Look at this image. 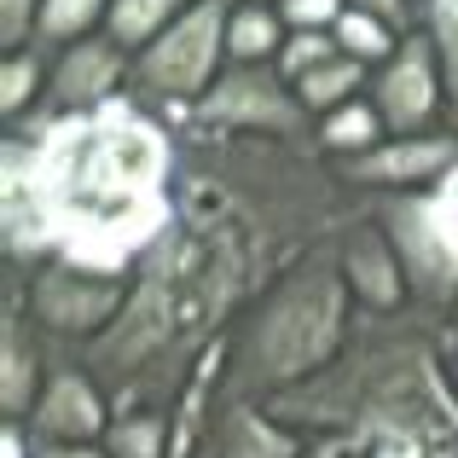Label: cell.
Segmentation results:
<instances>
[{
    "mask_svg": "<svg viewBox=\"0 0 458 458\" xmlns=\"http://www.w3.org/2000/svg\"><path fill=\"white\" fill-rule=\"evenodd\" d=\"M186 123L191 134H267L284 146H308L313 111L302 105L296 81L279 76V64H226L186 111Z\"/></svg>",
    "mask_w": 458,
    "mask_h": 458,
    "instance_id": "obj_4",
    "label": "cell"
},
{
    "mask_svg": "<svg viewBox=\"0 0 458 458\" xmlns=\"http://www.w3.org/2000/svg\"><path fill=\"white\" fill-rule=\"evenodd\" d=\"M111 0H41V23H35V41L70 47L81 35H93V23H105Z\"/></svg>",
    "mask_w": 458,
    "mask_h": 458,
    "instance_id": "obj_18",
    "label": "cell"
},
{
    "mask_svg": "<svg viewBox=\"0 0 458 458\" xmlns=\"http://www.w3.org/2000/svg\"><path fill=\"white\" fill-rule=\"evenodd\" d=\"M226 18H233L226 0H191L146 53H134V81H128L134 99L168 116L191 111L226 70Z\"/></svg>",
    "mask_w": 458,
    "mask_h": 458,
    "instance_id": "obj_3",
    "label": "cell"
},
{
    "mask_svg": "<svg viewBox=\"0 0 458 458\" xmlns=\"http://www.w3.org/2000/svg\"><path fill=\"white\" fill-rule=\"evenodd\" d=\"M128 279L134 273H105V267H88V261H70V256H47V261H23V279L6 284V302H23L35 331L76 354L123 313Z\"/></svg>",
    "mask_w": 458,
    "mask_h": 458,
    "instance_id": "obj_2",
    "label": "cell"
},
{
    "mask_svg": "<svg viewBox=\"0 0 458 458\" xmlns=\"http://www.w3.org/2000/svg\"><path fill=\"white\" fill-rule=\"evenodd\" d=\"M354 12H371V18H383V23H394V30H412V6L406 0H348Z\"/></svg>",
    "mask_w": 458,
    "mask_h": 458,
    "instance_id": "obj_25",
    "label": "cell"
},
{
    "mask_svg": "<svg viewBox=\"0 0 458 458\" xmlns=\"http://www.w3.org/2000/svg\"><path fill=\"white\" fill-rule=\"evenodd\" d=\"M116 406L111 394H105V383L93 377L81 360H70V366H53L47 371V389L41 401L30 406V436L35 441H105V429H111Z\"/></svg>",
    "mask_w": 458,
    "mask_h": 458,
    "instance_id": "obj_9",
    "label": "cell"
},
{
    "mask_svg": "<svg viewBox=\"0 0 458 458\" xmlns=\"http://www.w3.org/2000/svg\"><path fill=\"white\" fill-rule=\"evenodd\" d=\"M180 12H186L180 0H111V12H105V35H111L123 53H146Z\"/></svg>",
    "mask_w": 458,
    "mask_h": 458,
    "instance_id": "obj_14",
    "label": "cell"
},
{
    "mask_svg": "<svg viewBox=\"0 0 458 458\" xmlns=\"http://www.w3.org/2000/svg\"><path fill=\"white\" fill-rule=\"evenodd\" d=\"M336 53H343V47H336V35H331V30H291L273 64H279V76H291V81H296V76H308L313 64H325V58H336Z\"/></svg>",
    "mask_w": 458,
    "mask_h": 458,
    "instance_id": "obj_20",
    "label": "cell"
},
{
    "mask_svg": "<svg viewBox=\"0 0 458 458\" xmlns=\"http://www.w3.org/2000/svg\"><path fill=\"white\" fill-rule=\"evenodd\" d=\"M296 93H302V105L313 116H325V111H336V105H348V99L366 93V64L348 58V53H336V58H325V64H313L308 76H296Z\"/></svg>",
    "mask_w": 458,
    "mask_h": 458,
    "instance_id": "obj_15",
    "label": "cell"
},
{
    "mask_svg": "<svg viewBox=\"0 0 458 458\" xmlns=\"http://www.w3.org/2000/svg\"><path fill=\"white\" fill-rule=\"evenodd\" d=\"M343 12H348V0H279V18L291 30H336Z\"/></svg>",
    "mask_w": 458,
    "mask_h": 458,
    "instance_id": "obj_22",
    "label": "cell"
},
{
    "mask_svg": "<svg viewBox=\"0 0 458 458\" xmlns=\"http://www.w3.org/2000/svg\"><path fill=\"white\" fill-rule=\"evenodd\" d=\"M371 99H377L389 134H429L447 128V70H441V47L429 30H406L389 64L371 76Z\"/></svg>",
    "mask_w": 458,
    "mask_h": 458,
    "instance_id": "obj_5",
    "label": "cell"
},
{
    "mask_svg": "<svg viewBox=\"0 0 458 458\" xmlns=\"http://www.w3.org/2000/svg\"><path fill=\"white\" fill-rule=\"evenodd\" d=\"M284 47V18L267 6H233L226 18V64H273Z\"/></svg>",
    "mask_w": 458,
    "mask_h": 458,
    "instance_id": "obj_13",
    "label": "cell"
},
{
    "mask_svg": "<svg viewBox=\"0 0 458 458\" xmlns=\"http://www.w3.org/2000/svg\"><path fill=\"white\" fill-rule=\"evenodd\" d=\"M343 180L354 191H436L458 168V128H429V134H389L383 146L343 157Z\"/></svg>",
    "mask_w": 458,
    "mask_h": 458,
    "instance_id": "obj_6",
    "label": "cell"
},
{
    "mask_svg": "<svg viewBox=\"0 0 458 458\" xmlns=\"http://www.w3.org/2000/svg\"><path fill=\"white\" fill-rule=\"evenodd\" d=\"M383 140H389V123H383V111H377L371 93H360V99L325 111L319 128H313V146H319L325 157H336V163H343V157L371 151V146H383Z\"/></svg>",
    "mask_w": 458,
    "mask_h": 458,
    "instance_id": "obj_11",
    "label": "cell"
},
{
    "mask_svg": "<svg viewBox=\"0 0 458 458\" xmlns=\"http://www.w3.org/2000/svg\"><path fill=\"white\" fill-rule=\"evenodd\" d=\"M336 256H343V279L354 291V302L366 313H406L412 308V284H406V267H401V250L394 238L383 233L377 209H354L343 226H336Z\"/></svg>",
    "mask_w": 458,
    "mask_h": 458,
    "instance_id": "obj_8",
    "label": "cell"
},
{
    "mask_svg": "<svg viewBox=\"0 0 458 458\" xmlns=\"http://www.w3.org/2000/svg\"><path fill=\"white\" fill-rule=\"evenodd\" d=\"M429 198H436V221H441V233H447V244H453V256H458V168L441 180L436 191H429Z\"/></svg>",
    "mask_w": 458,
    "mask_h": 458,
    "instance_id": "obj_23",
    "label": "cell"
},
{
    "mask_svg": "<svg viewBox=\"0 0 458 458\" xmlns=\"http://www.w3.org/2000/svg\"><path fill=\"white\" fill-rule=\"evenodd\" d=\"M47 360H41V331L35 319H23L18 302H6V331H0V412L30 418V406L47 389Z\"/></svg>",
    "mask_w": 458,
    "mask_h": 458,
    "instance_id": "obj_10",
    "label": "cell"
},
{
    "mask_svg": "<svg viewBox=\"0 0 458 458\" xmlns=\"http://www.w3.org/2000/svg\"><path fill=\"white\" fill-rule=\"evenodd\" d=\"M336 47H343L348 58H360L366 70H377V64H389L394 58V47H401V35H394V23H383V18H371V12H354L348 6L343 18H336Z\"/></svg>",
    "mask_w": 458,
    "mask_h": 458,
    "instance_id": "obj_17",
    "label": "cell"
},
{
    "mask_svg": "<svg viewBox=\"0 0 458 458\" xmlns=\"http://www.w3.org/2000/svg\"><path fill=\"white\" fill-rule=\"evenodd\" d=\"M35 458H116L105 441H35Z\"/></svg>",
    "mask_w": 458,
    "mask_h": 458,
    "instance_id": "obj_24",
    "label": "cell"
},
{
    "mask_svg": "<svg viewBox=\"0 0 458 458\" xmlns=\"http://www.w3.org/2000/svg\"><path fill=\"white\" fill-rule=\"evenodd\" d=\"M123 81H134V58L111 35H81V41L58 47V58L47 64V99L35 111V123L105 111V105H116Z\"/></svg>",
    "mask_w": 458,
    "mask_h": 458,
    "instance_id": "obj_7",
    "label": "cell"
},
{
    "mask_svg": "<svg viewBox=\"0 0 458 458\" xmlns=\"http://www.w3.org/2000/svg\"><path fill=\"white\" fill-rule=\"evenodd\" d=\"M105 447L116 458H174V412L163 406H123L105 429Z\"/></svg>",
    "mask_w": 458,
    "mask_h": 458,
    "instance_id": "obj_12",
    "label": "cell"
},
{
    "mask_svg": "<svg viewBox=\"0 0 458 458\" xmlns=\"http://www.w3.org/2000/svg\"><path fill=\"white\" fill-rule=\"evenodd\" d=\"M354 313L360 302L343 279L336 238H319L233 319L221 343V394L273 401V394L319 377L348 348Z\"/></svg>",
    "mask_w": 458,
    "mask_h": 458,
    "instance_id": "obj_1",
    "label": "cell"
},
{
    "mask_svg": "<svg viewBox=\"0 0 458 458\" xmlns=\"http://www.w3.org/2000/svg\"><path fill=\"white\" fill-rule=\"evenodd\" d=\"M429 35L447 70V128H458V0H429Z\"/></svg>",
    "mask_w": 458,
    "mask_h": 458,
    "instance_id": "obj_19",
    "label": "cell"
},
{
    "mask_svg": "<svg viewBox=\"0 0 458 458\" xmlns=\"http://www.w3.org/2000/svg\"><path fill=\"white\" fill-rule=\"evenodd\" d=\"M47 99V64L41 53H6V64H0V111H6V123L18 128L23 116H35Z\"/></svg>",
    "mask_w": 458,
    "mask_h": 458,
    "instance_id": "obj_16",
    "label": "cell"
},
{
    "mask_svg": "<svg viewBox=\"0 0 458 458\" xmlns=\"http://www.w3.org/2000/svg\"><path fill=\"white\" fill-rule=\"evenodd\" d=\"M35 23H41V0H0V47L6 53H23Z\"/></svg>",
    "mask_w": 458,
    "mask_h": 458,
    "instance_id": "obj_21",
    "label": "cell"
}]
</instances>
